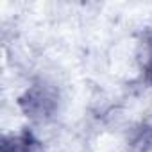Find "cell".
<instances>
[{
    "mask_svg": "<svg viewBox=\"0 0 152 152\" xmlns=\"http://www.w3.org/2000/svg\"><path fill=\"white\" fill-rule=\"evenodd\" d=\"M20 106L27 116L34 120H43L52 116V113L56 111L57 93L47 84H34L20 99Z\"/></svg>",
    "mask_w": 152,
    "mask_h": 152,
    "instance_id": "1",
    "label": "cell"
},
{
    "mask_svg": "<svg viewBox=\"0 0 152 152\" xmlns=\"http://www.w3.org/2000/svg\"><path fill=\"white\" fill-rule=\"evenodd\" d=\"M0 152H43V143L31 131L25 129L18 134L4 138Z\"/></svg>",
    "mask_w": 152,
    "mask_h": 152,
    "instance_id": "2",
    "label": "cell"
},
{
    "mask_svg": "<svg viewBox=\"0 0 152 152\" xmlns=\"http://www.w3.org/2000/svg\"><path fill=\"white\" fill-rule=\"evenodd\" d=\"M129 152H150L152 150V127L141 124L129 132L127 138Z\"/></svg>",
    "mask_w": 152,
    "mask_h": 152,
    "instance_id": "3",
    "label": "cell"
},
{
    "mask_svg": "<svg viewBox=\"0 0 152 152\" xmlns=\"http://www.w3.org/2000/svg\"><path fill=\"white\" fill-rule=\"evenodd\" d=\"M145 75H147V79L152 81V43H150V48H148V59L145 63Z\"/></svg>",
    "mask_w": 152,
    "mask_h": 152,
    "instance_id": "4",
    "label": "cell"
}]
</instances>
